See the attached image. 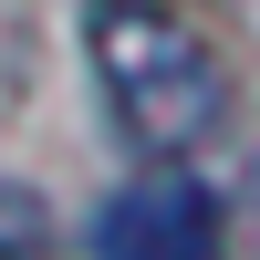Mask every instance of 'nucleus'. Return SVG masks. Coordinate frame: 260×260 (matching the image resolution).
<instances>
[{"label":"nucleus","mask_w":260,"mask_h":260,"mask_svg":"<svg viewBox=\"0 0 260 260\" xmlns=\"http://www.w3.org/2000/svg\"><path fill=\"white\" fill-rule=\"evenodd\" d=\"M0 260H52V208L21 177H0Z\"/></svg>","instance_id":"nucleus-3"},{"label":"nucleus","mask_w":260,"mask_h":260,"mask_svg":"<svg viewBox=\"0 0 260 260\" xmlns=\"http://www.w3.org/2000/svg\"><path fill=\"white\" fill-rule=\"evenodd\" d=\"M208 250H219V198L167 156L136 187H115L94 219V260H208Z\"/></svg>","instance_id":"nucleus-2"},{"label":"nucleus","mask_w":260,"mask_h":260,"mask_svg":"<svg viewBox=\"0 0 260 260\" xmlns=\"http://www.w3.org/2000/svg\"><path fill=\"white\" fill-rule=\"evenodd\" d=\"M83 42H94V83L104 115L125 125L136 156H187L229 125V62L208 52V31L167 0H94L83 11Z\"/></svg>","instance_id":"nucleus-1"}]
</instances>
